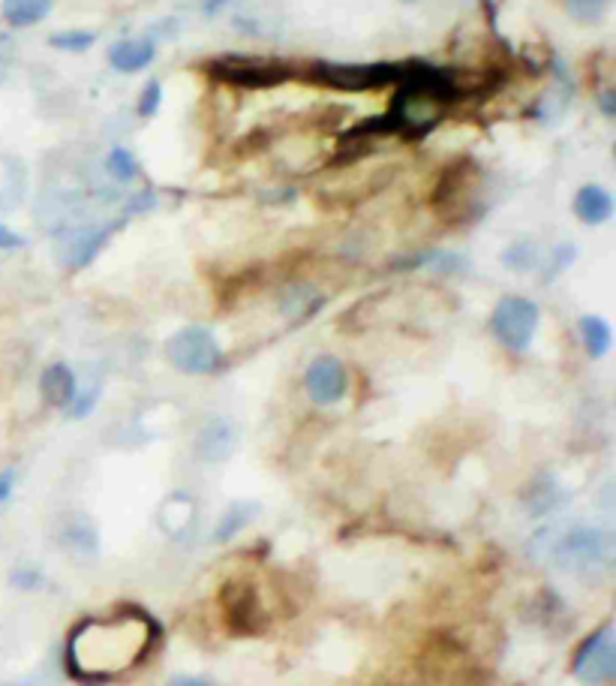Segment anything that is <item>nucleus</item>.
<instances>
[{
  "label": "nucleus",
  "instance_id": "28",
  "mask_svg": "<svg viewBox=\"0 0 616 686\" xmlns=\"http://www.w3.org/2000/svg\"><path fill=\"white\" fill-rule=\"evenodd\" d=\"M13 488H16V470H4L0 473V503L10 500Z\"/></svg>",
  "mask_w": 616,
  "mask_h": 686
},
{
  "label": "nucleus",
  "instance_id": "2",
  "mask_svg": "<svg viewBox=\"0 0 616 686\" xmlns=\"http://www.w3.org/2000/svg\"><path fill=\"white\" fill-rule=\"evenodd\" d=\"M310 82L343 91V94H364L382 91L403 79V64H340V61H316L307 70Z\"/></svg>",
  "mask_w": 616,
  "mask_h": 686
},
{
  "label": "nucleus",
  "instance_id": "21",
  "mask_svg": "<svg viewBox=\"0 0 616 686\" xmlns=\"http://www.w3.org/2000/svg\"><path fill=\"white\" fill-rule=\"evenodd\" d=\"M97 43L94 31H58L49 37V46L58 52H88Z\"/></svg>",
  "mask_w": 616,
  "mask_h": 686
},
{
  "label": "nucleus",
  "instance_id": "6",
  "mask_svg": "<svg viewBox=\"0 0 616 686\" xmlns=\"http://www.w3.org/2000/svg\"><path fill=\"white\" fill-rule=\"evenodd\" d=\"M571 671L586 686H601L616 674V629H613V623L598 626L577 647Z\"/></svg>",
  "mask_w": 616,
  "mask_h": 686
},
{
  "label": "nucleus",
  "instance_id": "8",
  "mask_svg": "<svg viewBox=\"0 0 616 686\" xmlns=\"http://www.w3.org/2000/svg\"><path fill=\"white\" fill-rule=\"evenodd\" d=\"M610 536L592 527H577L556 542V563L562 569H592V566H607L610 563Z\"/></svg>",
  "mask_w": 616,
  "mask_h": 686
},
{
  "label": "nucleus",
  "instance_id": "1",
  "mask_svg": "<svg viewBox=\"0 0 616 686\" xmlns=\"http://www.w3.org/2000/svg\"><path fill=\"white\" fill-rule=\"evenodd\" d=\"M157 638V623L145 614L85 620L67 644L70 671L82 680H109L139 665Z\"/></svg>",
  "mask_w": 616,
  "mask_h": 686
},
{
  "label": "nucleus",
  "instance_id": "32",
  "mask_svg": "<svg viewBox=\"0 0 616 686\" xmlns=\"http://www.w3.org/2000/svg\"><path fill=\"white\" fill-rule=\"evenodd\" d=\"M0 686H13V683H0Z\"/></svg>",
  "mask_w": 616,
  "mask_h": 686
},
{
  "label": "nucleus",
  "instance_id": "27",
  "mask_svg": "<svg viewBox=\"0 0 616 686\" xmlns=\"http://www.w3.org/2000/svg\"><path fill=\"white\" fill-rule=\"evenodd\" d=\"M37 581H40V572H37V569H22V572H13V584H16V587L31 590Z\"/></svg>",
  "mask_w": 616,
  "mask_h": 686
},
{
  "label": "nucleus",
  "instance_id": "19",
  "mask_svg": "<svg viewBox=\"0 0 616 686\" xmlns=\"http://www.w3.org/2000/svg\"><path fill=\"white\" fill-rule=\"evenodd\" d=\"M103 169H106V175L115 178L118 184H130V181L139 175V163H136V157H133L124 145H115V148L106 154Z\"/></svg>",
  "mask_w": 616,
  "mask_h": 686
},
{
  "label": "nucleus",
  "instance_id": "12",
  "mask_svg": "<svg viewBox=\"0 0 616 686\" xmlns=\"http://www.w3.org/2000/svg\"><path fill=\"white\" fill-rule=\"evenodd\" d=\"M157 58V43L154 40H118L109 49V64L115 73H139L145 67H151Z\"/></svg>",
  "mask_w": 616,
  "mask_h": 686
},
{
  "label": "nucleus",
  "instance_id": "9",
  "mask_svg": "<svg viewBox=\"0 0 616 686\" xmlns=\"http://www.w3.org/2000/svg\"><path fill=\"white\" fill-rule=\"evenodd\" d=\"M121 223H103V226L85 223V226L64 229L61 238H58V259H61V265H67L70 271H79L88 262H94V256L106 247V241L115 235V229Z\"/></svg>",
  "mask_w": 616,
  "mask_h": 686
},
{
  "label": "nucleus",
  "instance_id": "3",
  "mask_svg": "<svg viewBox=\"0 0 616 686\" xmlns=\"http://www.w3.org/2000/svg\"><path fill=\"white\" fill-rule=\"evenodd\" d=\"M205 73L223 85H235L244 91H268L292 79L289 64L262 58V55H220L205 64Z\"/></svg>",
  "mask_w": 616,
  "mask_h": 686
},
{
  "label": "nucleus",
  "instance_id": "24",
  "mask_svg": "<svg viewBox=\"0 0 616 686\" xmlns=\"http://www.w3.org/2000/svg\"><path fill=\"white\" fill-rule=\"evenodd\" d=\"M157 205V193L154 190H139V193H133L130 199H127V205H124V217H130V214H142V211H148V208H154Z\"/></svg>",
  "mask_w": 616,
  "mask_h": 686
},
{
  "label": "nucleus",
  "instance_id": "23",
  "mask_svg": "<svg viewBox=\"0 0 616 686\" xmlns=\"http://www.w3.org/2000/svg\"><path fill=\"white\" fill-rule=\"evenodd\" d=\"M574 256H577V247L574 244H556L553 247V253L547 256V268H544V280H553L556 274H562L571 262H574Z\"/></svg>",
  "mask_w": 616,
  "mask_h": 686
},
{
  "label": "nucleus",
  "instance_id": "10",
  "mask_svg": "<svg viewBox=\"0 0 616 686\" xmlns=\"http://www.w3.org/2000/svg\"><path fill=\"white\" fill-rule=\"evenodd\" d=\"M304 389L310 395L313 404L319 407H331L340 404L349 392V374L346 365L337 356H319L307 365L304 371Z\"/></svg>",
  "mask_w": 616,
  "mask_h": 686
},
{
  "label": "nucleus",
  "instance_id": "16",
  "mask_svg": "<svg viewBox=\"0 0 616 686\" xmlns=\"http://www.w3.org/2000/svg\"><path fill=\"white\" fill-rule=\"evenodd\" d=\"M580 340L592 359H604L610 353V343H613V331L607 325L604 316H580Z\"/></svg>",
  "mask_w": 616,
  "mask_h": 686
},
{
  "label": "nucleus",
  "instance_id": "31",
  "mask_svg": "<svg viewBox=\"0 0 616 686\" xmlns=\"http://www.w3.org/2000/svg\"><path fill=\"white\" fill-rule=\"evenodd\" d=\"M7 76H10V64H7V61H0V85L7 82Z\"/></svg>",
  "mask_w": 616,
  "mask_h": 686
},
{
  "label": "nucleus",
  "instance_id": "14",
  "mask_svg": "<svg viewBox=\"0 0 616 686\" xmlns=\"http://www.w3.org/2000/svg\"><path fill=\"white\" fill-rule=\"evenodd\" d=\"M574 214L586 226H601L613 217V196L598 184H586L574 196Z\"/></svg>",
  "mask_w": 616,
  "mask_h": 686
},
{
  "label": "nucleus",
  "instance_id": "5",
  "mask_svg": "<svg viewBox=\"0 0 616 686\" xmlns=\"http://www.w3.org/2000/svg\"><path fill=\"white\" fill-rule=\"evenodd\" d=\"M541 310L532 298L523 295H505L496 301L490 313V331L496 340L511 353H526L532 347V337L538 331Z\"/></svg>",
  "mask_w": 616,
  "mask_h": 686
},
{
  "label": "nucleus",
  "instance_id": "4",
  "mask_svg": "<svg viewBox=\"0 0 616 686\" xmlns=\"http://www.w3.org/2000/svg\"><path fill=\"white\" fill-rule=\"evenodd\" d=\"M169 365L181 374H190V377H205V374H214L220 365H223V347L220 340L214 337L211 328L205 325H187V328H178L163 347Z\"/></svg>",
  "mask_w": 616,
  "mask_h": 686
},
{
  "label": "nucleus",
  "instance_id": "29",
  "mask_svg": "<svg viewBox=\"0 0 616 686\" xmlns=\"http://www.w3.org/2000/svg\"><path fill=\"white\" fill-rule=\"evenodd\" d=\"M169 686H211V683H208V680H202V677L178 674V677H172V680H169Z\"/></svg>",
  "mask_w": 616,
  "mask_h": 686
},
{
  "label": "nucleus",
  "instance_id": "26",
  "mask_svg": "<svg viewBox=\"0 0 616 686\" xmlns=\"http://www.w3.org/2000/svg\"><path fill=\"white\" fill-rule=\"evenodd\" d=\"M598 106H601L604 118H616V91L604 88V91L598 94Z\"/></svg>",
  "mask_w": 616,
  "mask_h": 686
},
{
  "label": "nucleus",
  "instance_id": "15",
  "mask_svg": "<svg viewBox=\"0 0 616 686\" xmlns=\"http://www.w3.org/2000/svg\"><path fill=\"white\" fill-rule=\"evenodd\" d=\"M55 7V0H0V16L10 28H31L43 22Z\"/></svg>",
  "mask_w": 616,
  "mask_h": 686
},
{
  "label": "nucleus",
  "instance_id": "25",
  "mask_svg": "<svg viewBox=\"0 0 616 686\" xmlns=\"http://www.w3.org/2000/svg\"><path fill=\"white\" fill-rule=\"evenodd\" d=\"M19 247H25V238L16 229L0 223V250H19Z\"/></svg>",
  "mask_w": 616,
  "mask_h": 686
},
{
  "label": "nucleus",
  "instance_id": "17",
  "mask_svg": "<svg viewBox=\"0 0 616 686\" xmlns=\"http://www.w3.org/2000/svg\"><path fill=\"white\" fill-rule=\"evenodd\" d=\"M256 512H259V503H250V500L232 503V506L220 515V524H217V530H214V539H217V542L235 539V536L256 518Z\"/></svg>",
  "mask_w": 616,
  "mask_h": 686
},
{
  "label": "nucleus",
  "instance_id": "33",
  "mask_svg": "<svg viewBox=\"0 0 616 686\" xmlns=\"http://www.w3.org/2000/svg\"><path fill=\"white\" fill-rule=\"evenodd\" d=\"M403 4H412V0H403Z\"/></svg>",
  "mask_w": 616,
  "mask_h": 686
},
{
  "label": "nucleus",
  "instance_id": "11",
  "mask_svg": "<svg viewBox=\"0 0 616 686\" xmlns=\"http://www.w3.org/2000/svg\"><path fill=\"white\" fill-rule=\"evenodd\" d=\"M232 449H235V428H232V422L229 419H220V416L208 419L202 425L199 437H196L199 458H205V461H223V458L232 455Z\"/></svg>",
  "mask_w": 616,
  "mask_h": 686
},
{
  "label": "nucleus",
  "instance_id": "22",
  "mask_svg": "<svg viewBox=\"0 0 616 686\" xmlns=\"http://www.w3.org/2000/svg\"><path fill=\"white\" fill-rule=\"evenodd\" d=\"M160 106H163V85H160V79H151V82H145V88L139 94L136 112L148 121L160 112Z\"/></svg>",
  "mask_w": 616,
  "mask_h": 686
},
{
  "label": "nucleus",
  "instance_id": "7",
  "mask_svg": "<svg viewBox=\"0 0 616 686\" xmlns=\"http://www.w3.org/2000/svg\"><path fill=\"white\" fill-rule=\"evenodd\" d=\"M220 608H223L226 626L232 632H238V635H256L268 623L256 587L250 581H241V578L223 584V590H220Z\"/></svg>",
  "mask_w": 616,
  "mask_h": 686
},
{
  "label": "nucleus",
  "instance_id": "18",
  "mask_svg": "<svg viewBox=\"0 0 616 686\" xmlns=\"http://www.w3.org/2000/svg\"><path fill=\"white\" fill-rule=\"evenodd\" d=\"M502 265L508 271H517V274H526V271H535L541 265V247L538 241L532 238H517L505 247L502 253Z\"/></svg>",
  "mask_w": 616,
  "mask_h": 686
},
{
  "label": "nucleus",
  "instance_id": "20",
  "mask_svg": "<svg viewBox=\"0 0 616 686\" xmlns=\"http://www.w3.org/2000/svg\"><path fill=\"white\" fill-rule=\"evenodd\" d=\"M565 10L580 25H598L610 10V0H565Z\"/></svg>",
  "mask_w": 616,
  "mask_h": 686
},
{
  "label": "nucleus",
  "instance_id": "30",
  "mask_svg": "<svg viewBox=\"0 0 616 686\" xmlns=\"http://www.w3.org/2000/svg\"><path fill=\"white\" fill-rule=\"evenodd\" d=\"M226 4H229V0H205V7H202V10H205V16H217Z\"/></svg>",
  "mask_w": 616,
  "mask_h": 686
},
{
  "label": "nucleus",
  "instance_id": "13",
  "mask_svg": "<svg viewBox=\"0 0 616 686\" xmlns=\"http://www.w3.org/2000/svg\"><path fill=\"white\" fill-rule=\"evenodd\" d=\"M40 392L46 398V404L52 407H70L79 395V383H76V374L70 365L64 362H55L43 371L40 377Z\"/></svg>",
  "mask_w": 616,
  "mask_h": 686
}]
</instances>
